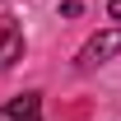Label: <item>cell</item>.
<instances>
[{"instance_id": "6da1fadb", "label": "cell", "mask_w": 121, "mask_h": 121, "mask_svg": "<svg viewBox=\"0 0 121 121\" xmlns=\"http://www.w3.org/2000/svg\"><path fill=\"white\" fill-rule=\"evenodd\" d=\"M117 51H121V28H107V33H93L89 42L79 47L75 65H79V70H93V65H103V60H112Z\"/></svg>"}, {"instance_id": "7a4b0ae2", "label": "cell", "mask_w": 121, "mask_h": 121, "mask_svg": "<svg viewBox=\"0 0 121 121\" xmlns=\"http://www.w3.org/2000/svg\"><path fill=\"white\" fill-rule=\"evenodd\" d=\"M42 117V98L37 93H23V98H9L0 107V121H37Z\"/></svg>"}, {"instance_id": "3957f363", "label": "cell", "mask_w": 121, "mask_h": 121, "mask_svg": "<svg viewBox=\"0 0 121 121\" xmlns=\"http://www.w3.org/2000/svg\"><path fill=\"white\" fill-rule=\"evenodd\" d=\"M14 60H23V33L19 28H0V70H9Z\"/></svg>"}, {"instance_id": "277c9868", "label": "cell", "mask_w": 121, "mask_h": 121, "mask_svg": "<svg viewBox=\"0 0 121 121\" xmlns=\"http://www.w3.org/2000/svg\"><path fill=\"white\" fill-rule=\"evenodd\" d=\"M107 14H112V19L121 23V0H112V5H107Z\"/></svg>"}]
</instances>
